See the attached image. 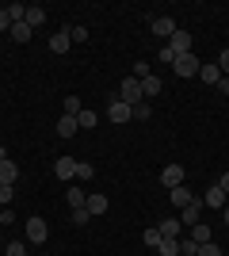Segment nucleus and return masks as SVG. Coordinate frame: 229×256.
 Masks as SVG:
<instances>
[{
	"instance_id": "6",
	"label": "nucleus",
	"mask_w": 229,
	"mask_h": 256,
	"mask_svg": "<svg viewBox=\"0 0 229 256\" xmlns=\"http://www.w3.org/2000/svg\"><path fill=\"white\" fill-rule=\"evenodd\" d=\"M149 31L157 34V38H172L176 34V20L172 16H157V20H149Z\"/></svg>"
},
{
	"instance_id": "21",
	"label": "nucleus",
	"mask_w": 229,
	"mask_h": 256,
	"mask_svg": "<svg viewBox=\"0 0 229 256\" xmlns=\"http://www.w3.org/2000/svg\"><path fill=\"white\" fill-rule=\"evenodd\" d=\"M199 76H203L207 84H218V80H222V69H218V65H207V62H203V65H199Z\"/></svg>"
},
{
	"instance_id": "40",
	"label": "nucleus",
	"mask_w": 229,
	"mask_h": 256,
	"mask_svg": "<svg viewBox=\"0 0 229 256\" xmlns=\"http://www.w3.org/2000/svg\"><path fill=\"white\" fill-rule=\"evenodd\" d=\"M214 88H218L222 96H229V76H222V80H218V84H214Z\"/></svg>"
},
{
	"instance_id": "42",
	"label": "nucleus",
	"mask_w": 229,
	"mask_h": 256,
	"mask_svg": "<svg viewBox=\"0 0 229 256\" xmlns=\"http://www.w3.org/2000/svg\"><path fill=\"white\" fill-rule=\"evenodd\" d=\"M222 222H226V226H229V203H226V206H222Z\"/></svg>"
},
{
	"instance_id": "9",
	"label": "nucleus",
	"mask_w": 229,
	"mask_h": 256,
	"mask_svg": "<svg viewBox=\"0 0 229 256\" xmlns=\"http://www.w3.org/2000/svg\"><path fill=\"white\" fill-rule=\"evenodd\" d=\"M161 184L168 188V192H172V188H180V184H184V164H164Z\"/></svg>"
},
{
	"instance_id": "34",
	"label": "nucleus",
	"mask_w": 229,
	"mask_h": 256,
	"mask_svg": "<svg viewBox=\"0 0 229 256\" xmlns=\"http://www.w3.org/2000/svg\"><path fill=\"white\" fill-rule=\"evenodd\" d=\"M4 256H23V241H8V245H4Z\"/></svg>"
},
{
	"instance_id": "12",
	"label": "nucleus",
	"mask_w": 229,
	"mask_h": 256,
	"mask_svg": "<svg viewBox=\"0 0 229 256\" xmlns=\"http://www.w3.org/2000/svg\"><path fill=\"white\" fill-rule=\"evenodd\" d=\"M187 237H191L195 245H207V241H214V230H210L207 222H195V226H187Z\"/></svg>"
},
{
	"instance_id": "41",
	"label": "nucleus",
	"mask_w": 229,
	"mask_h": 256,
	"mask_svg": "<svg viewBox=\"0 0 229 256\" xmlns=\"http://www.w3.org/2000/svg\"><path fill=\"white\" fill-rule=\"evenodd\" d=\"M218 188H222V192L229 195V172H222V180H218Z\"/></svg>"
},
{
	"instance_id": "17",
	"label": "nucleus",
	"mask_w": 229,
	"mask_h": 256,
	"mask_svg": "<svg viewBox=\"0 0 229 256\" xmlns=\"http://www.w3.org/2000/svg\"><path fill=\"white\" fill-rule=\"evenodd\" d=\"M84 210L92 214V218H96V214H107V195H88Z\"/></svg>"
},
{
	"instance_id": "44",
	"label": "nucleus",
	"mask_w": 229,
	"mask_h": 256,
	"mask_svg": "<svg viewBox=\"0 0 229 256\" xmlns=\"http://www.w3.org/2000/svg\"><path fill=\"white\" fill-rule=\"evenodd\" d=\"M4 245H8V241H4V234H0V248H4Z\"/></svg>"
},
{
	"instance_id": "30",
	"label": "nucleus",
	"mask_w": 229,
	"mask_h": 256,
	"mask_svg": "<svg viewBox=\"0 0 229 256\" xmlns=\"http://www.w3.org/2000/svg\"><path fill=\"white\" fill-rule=\"evenodd\" d=\"M161 241H164V237H161V230H157V226H149V230H145V245H149V248H157Z\"/></svg>"
},
{
	"instance_id": "14",
	"label": "nucleus",
	"mask_w": 229,
	"mask_h": 256,
	"mask_svg": "<svg viewBox=\"0 0 229 256\" xmlns=\"http://www.w3.org/2000/svg\"><path fill=\"white\" fill-rule=\"evenodd\" d=\"M69 46H73L69 27H65V31H57V34H50V50H54V54H69Z\"/></svg>"
},
{
	"instance_id": "15",
	"label": "nucleus",
	"mask_w": 229,
	"mask_h": 256,
	"mask_svg": "<svg viewBox=\"0 0 229 256\" xmlns=\"http://www.w3.org/2000/svg\"><path fill=\"white\" fill-rule=\"evenodd\" d=\"M161 76L157 73H149V76H142V92H145V100H153V96H161Z\"/></svg>"
},
{
	"instance_id": "18",
	"label": "nucleus",
	"mask_w": 229,
	"mask_h": 256,
	"mask_svg": "<svg viewBox=\"0 0 229 256\" xmlns=\"http://www.w3.org/2000/svg\"><path fill=\"white\" fill-rule=\"evenodd\" d=\"M76 130H80V126H76L73 115H61V118H57V138H73Z\"/></svg>"
},
{
	"instance_id": "26",
	"label": "nucleus",
	"mask_w": 229,
	"mask_h": 256,
	"mask_svg": "<svg viewBox=\"0 0 229 256\" xmlns=\"http://www.w3.org/2000/svg\"><path fill=\"white\" fill-rule=\"evenodd\" d=\"M11 38H15V42H27V38H31V27H27V23H11Z\"/></svg>"
},
{
	"instance_id": "28",
	"label": "nucleus",
	"mask_w": 229,
	"mask_h": 256,
	"mask_svg": "<svg viewBox=\"0 0 229 256\" xmlns=\"http://www.w3.org/2000/svg\"><path fill=\"white\" fill-rule=\"evenodd\" d=\"M157 252H161V256H180V241H161Z\"/></svg>"
},
{
	"instance_id": "16",
	"label": "nucleus",
	"mask_w": 229,
	"mask_h": 256,
	"mask_svg": "<svg viewBox=\"0 0 229 256\" xmlns=\"http://www.w3.org/2000/svg\"><path fill=\"white\" fill-rule=\"evenodd\" d=\"M19 180V168H15V160H0V184H15Z\"/></svg>"
},
{
	"instance_id": "43",
	"label": "nucleus",
	"mask_w": 229,
	"mask_h": 256,
	"mask_svg": "<svg viewBox=\"0 0 229 256\" xmlns=\"http://www.w3.org/2000/svg\"><path fill=\"white\" fill-rule=\"evenodd\" d=\"M0 160H8V150H4V146H0Z\"/></svg>"
},
{
	"instance_id": "5",
	"label": "nucleus",
	"mask_w": 229,
	"mask_h": 256,
	"mask_svg": "<svg viewBox=\"0 0 229 256\" xmlns=\"http://www.w3.org/2000/svg\"><path fill=\"white\" fill-rule=\"evenodd\" d=\"M107 118L115 122V126H122V122H130V104H122L119 96L107 104Z\"/></svg>"
},
{
	"instance_id": "38",
	"label": "nucleus",
	"mask_w": 229,
	"mask_h": 256,
	"mask_svg": "<svg viewBox=\"0 0 229 256\" xmlns=\"http://www.w3.org/2000/svg\"><path fill=\"white\" fill-rule=\"evenodd\" d=\"M157 58H161V62H168V65H172V62H176V54H172V50H168V46H161V54H157Z\"/></svg>"
},
{
	"instance_id": "29",
	"label": "nucleus",
	"mask_w": 229,
	"mask_h": 256,
	"mask_svg": "<svg viewBox=\"0 0 229 256\" xmlns=\"http://www.w3.org/2000/svg\"><path fill=\"white\" fill-rule=\"evenodd\" d=\"M69 38H73V42H88V27H84V23L69 27Z\"/></svg>"
},
{
	"instance_id": "36",
	"label": "nucleus",
	"mask_w": 229,
	"mask_h": 256,
	"mask_svg": "<svg viewBox=\"0 0 229 256\" xmlns=\"http://www.w3.org/2000/svg\"><path fill=\"white\" fill-rule=\"evenodd\" d=\"M8 222H15V210H11V206H0V226H8Z\"/></svg>"
},
{
	"instance_id": "37",
	"label": "nucleus",
	"mask_w": 229,
	"mask_h": 256,
	"mask_svg": "<svg viewBox=\"0 0 229 256\" xmlns=\"http://www.w3.org/2000/svg\"><path fill=\"white\" fill-rule=\"evenodd\" d=\"M149 73H153L149 65H145V62H138V65H134V73H130V76H138V80H142V76H149Z\"/></svg>"
},
{
	"instance_id": "25",
	"label": "nucleus",
	"mask_w": 229,
	"mask_h": 256,
	"mask_svg": "<svg viewBox=\"0 0 229 256\" xmlns=\"http://www.w3.org/2000/svg\"><path fill=\"white\" fill-rule=\"evenodd\" d=\"M92 176H96V168H92L88 160H76V180H80V184H88Z\"/></svg>"
},
{
	"instance_id": "39",
	"label": "nucleus",
	"mask_w": 229,
	"mask_h": 256,
	"mask_svg": "<svg viewBox=\"0 0 229 256\" xmlns=\"http://www.w3.org/2000/svg\"><path fill=\"white\" fill-rule=\"evenodd\" d=\"M0 31H11V20H8V12L0 8Z\"/></svg>"
},
{
	"instance_id": "24",
	"label": "nucleus",
	"mask_w": 229,
	"mask_h": 256,
	"mask_svg": "<svg viewBox=\"0 0 229 256\" xmlns=\"http://www.w3.org/2000/svg\"><path fill=\"white\" fill-rule=\"evenodd\" d=\"M149 115H153V107L145 104V100H142V104H134V107H130V118H134V122H149Z\"/></svg>"
},
{
	"instance_id": "8",
	"label": "nucleus",
	"mask_w": 229,
	"mask_h": 256,
	"mask_svg": "<svg viewBox=\"0 0 229 256\" xmlns=\"http://www.w3.org/2000/svg\"><path fill=\"white\" fill-rule=\"evenodd\" d=\"M54 176L57 180H76V157H57L54 160Z\"/></svg>"
},
{
	"instance_id": "31",
	"label": "nucleus",
	"mask_w": 229,
	"mask_h": 256,
	"mask_svg": "<svg viewBox=\"0 0 229 256\" xmlns=\"http://www.w3.org/2000/svg\"><path fill=\"white\" fill-rule=\"evenodd\" d=\"M199 252V245L191 241V237H180V256H195Z\"/></svg>"
},
{
	"instance_id": "32",
	"label": "nucleus",
	"mask_w": 229,
	"mask_h": 256,
	"mask_svg": "<svg viewBox=\"0 0 229 256\" xmlns=\"http://www.w3.org/2000/svg\"><path fill=\"white\" fill-rule=\"evenodd\" d=\"M195 256H222V245H214V241H207V245H199Z\"/></svg>"
},
{
	"instance_id": "3",
	"label": "nucleus",
	"mask_w": 229,
	"mask_h": 256,
	"mask_svg": "<svg viewBox=\"0 0 229 256\" xmlns=\"http://www.w3.org/2000/svg\"><path fill=\"white\" fill-rule=\"evenodd\" d=\"M164 46H168V50H172L176 58H180V54H191V46H195V38H191V31H184V27H176V34H172V38H168V42H164Z\"/></svg>"
},
{
	"instance_id": "4",
	"label": "nucleus",
	"mask_w": 229,
	"mask_h": 256,
	"mask_svg": "<svg viewBox=\"0 0 229 256\" xmlns=\"http://www.w3.org/2000/svg\"><path fill=\"white\" fill-rule=\"evenodd\" d=\"M199 65L203 62H199L195 54H180V58L172 62V69H176V76H199Z\"/></svg>"
},
{
	"instance_id": "27",
	"label": "nucleus",
	"mask_w": 229,
	"mask_h": 256,
	"mask_svg": "<svg viewBox=\"0 0 229 256\" xmlns=\"http://www.w3.org/2000/svg\"><path fill=\"white\" fill-rule=\"evenodd\" d=\"M15 199V184H0V206H11Z\"/></svg>"
},
{
	"instance_id": "7",
	"label": "nucleus",
	"mask_w": 229,
	"mask_h": 256,
	"mask_svg": "<svg viewBox=\"0 0 229 256\" xmlns=\"http://www.w3.org/2000/svg\"><path fill=\"white\" fill-rule=\"evenodd\" d=\"M157 230H161L164 241H180L184 237V222L180 218H164V222H157Z\"/></svg>"
},
{
	"instance_id": "1",
	"label": "nucleus",
	"mask_w": 229,
	"mask_h": 256,
	"mask_svg": "<svg viewBox=\"0 0 229 256\" xmlns=\"http://www.w3.org/2000/svg\"><path fill=\"white\" fill-rule=\"evenodd\" d=\"M23 234H27V241H31V245H42L46 237H50V226H46V218H38V214H34V218H27V222H23Z\"/></svg>"
},
{
	"instance_id": "20",
	"label": "nucleus",
	"mask_w": 229,
	"mask_h": 256,
	"mask_svg": "<svg viewBox=\"0 0 229 256\" xmlns=\"http://www.w3.org/2000/svg\"><path fill=\"white\" fill-rule=\"evenodd\" d=\"M80 111H84V104H80V96H65L61 100V115H80Z\"/></svg>"
},
{
	"instance_id": "13",
	"label": "nucleus",
	"mask_w": 229,
	"mask_h": 256,
	"mask_svg": "<svg viewBox=\"0 0 229 256\" xmlns=\"http://www.w3.org/2000/svg\"><path fill=\"white\" fill-rule=\"evenodd\" d=\"M168 199H172V206H180V210H184V206L191 203V199H199V195L191 192L187 184H180V188H172V192H168Z\"/></svg>"
},
{
	"instance_id": "23",
	"label": "nucleus",
	"mask_w": 229,
	"mask_h": 256,
	"mask_svg": "<svg viewBox=\"0 0 229 256\" xmlns=\"http://www.w3.org/2000/svg\"><path fill=\"white\" fill-rule=\"evenodd\" d=\"M65 199H69V206H73V210H80V206L88 203V195H84V188H69V192H65Z\"/></svg>"
},
{
	"instance_id": "35",
	"label": "nucleus",
	"mask_w": 229,
	"mask_h": 256,
	"mask_svg": "<svg viewBox=\"0 0 229 256\" xmlns=\"http://www.w3.org/2000/svg\"><path fill=\"white\" fill-rule=\"evenodd\" d=\"M218 69H222V76H229V46L218 54Z\"/></svg>"
},
{
	"instance_id": "11",
	"label": "nucleus",
	"mask_w": 229,
	"mask_h": 256,
	"mask_svg": "<svg viewBox=\"0 0 229 256\" xmlns=\"http://www.w3.org/2000/svg\"><path fill=\"white\" fill-rule=\"evenodd\" d=\"M180 222L184 226H195V222H203V199H191V203L180 210Z\"/></svg>"
},
{
	"instance_id": "22",
	"label": "nucleus",
	"mask_w": 229,
	"mask_h": 256,
	"mask_svg": "<svg viewBox=\"0 0 229 256\" xmlns=\"http://www.w3.org/2000/svg\"><path fill=\"white\" fill-rule=\"evenodd\" d=\"M96 122H99V115H96V111H92V107H84V111L76 115V126H80V130H92V126H96Z\"/></svg>"
},
{
	"instance_id": "19",
	"label": "nucleus",
	"mask_w": 229,
	"mask_h": 256,
	"mask_svg": "<svg viewBox=\"0 0 229 256\" xmlns=\"http://www.w3.org/2000/svg\"><path fill=\"white\" fill-rule=\"evenodd\" d=\"M23 23L34 31V27H42V23H46V12L38 8V4H31V8H27V16H23Z\"/></svg>"
},
{
	"instance_id": "10",
	"label": "nucleus",
	"mask_w": 229,
	"mask_h": 256,
	"mask_svg": "<svg viewBox=\"0 0 229 256\" xmlns=\"http://www.w3.org/2000/svg\"><path fill=\"white\" fill-rule=\"evenodd\" d=\"M199 199H203V206H214V210H222V206L229 203V195L222 192L218 184H214V188H207V195H199Z\"/></svg>"
},
{
	"instance_id": "33",
	"label": "nucleus",
	"mask_w": 229,
	"mask_h": 256,
	"mask_svg": "<svg viewBox=\"0 0 229 256\" xmlns=\"http://www.w3.org/2000/svg\"><path fill=\"white\" fill-rule=\"evenodd\" d=\"M92 222V214L84 210V206H80V210H73V226H88Z\"/></svg>"
},
{
	"instance_id": "2",
	"label": "nucleus",
	"mask_w": 229,
	"mask_h": 256,
	"mask_svg": "<svg viewBox=\"0 0 229 256\" xmlns=\"http://www.w3.org/2000/svg\"><path fill=\"white\" fill-rule=\"evenodd\" d=\"M119 100H122V104H142V100H145V92H142V80H138V76H126V80H122V84H119Z\"/></svg>"
}]
</instances>
